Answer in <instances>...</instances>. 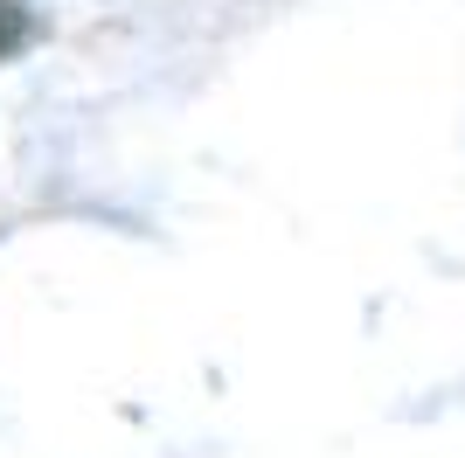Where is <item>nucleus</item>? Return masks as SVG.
<instances>
[{"label": "nucleus", "mask_w": 465, "mask_h": 458, "mask_svg": "<svg viewBox=\"0 0 465 458\" xmlns=\"http://www.w3.org/2000/svg\"><path fill=\"white\" fill-rule=\"evenodd\" d=\"M21 42V0H0V56Z\"/></svg>", "instance_id": "obj_1"}]
</instances>
